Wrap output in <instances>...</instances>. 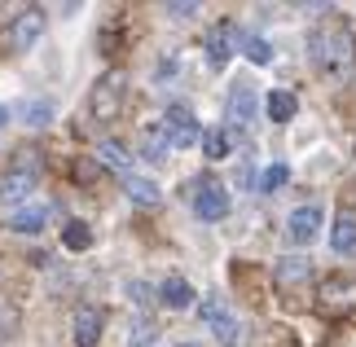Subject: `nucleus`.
I'll use <instances>...</instances> for the list:
<instances>
[{
    "label": "nucleus",
    "mask_w": 356,
    "mask_h": 347,
    "mask_svg": "<svg viewBox=\"0 0 356 347\" xmlns=\"http://www.w3.org/2000/svg\"><path fill=\"white\" fill-rule=\"evenodd\" d=\"M308 53L325 75H339L352 62V31L348 26H321V31L308 35Z\"/></svg>",
    "instance_id": "f257e3e1"
},
{
    "label": "nucleus",
    "mask_w": 356,
    "mask_h": 347,
    "mask_svg": "<svg viewBox=\"0 0 356 347\" xmlns=\"http://www.w3.org/2000/svg\"><path fill=\"white\" fill-rule=\"evenodd\" d=\"M44 35V9H22V13H13V22L0 31V49L5 53H22V49H31L35 40Z\"/></svg>",
    "instance_id": "f03ea898"
},
{
    "label": "nucleus",
    "mask_w": 356,
    "mask_h": 347,
    "mask_svg": "<svg viewBox=\"0 0 356 347\" xmlns=\"http://www.w3.org/2000/svg\"><path fill=\"white\" fill-rule=\"evenodd\" d=\"M119 110H123V75L106 71L97 79V88H92V97H88V115L97 123H111V119H119Z\"/></svg>",
    "instance_id": "7ed1b4c3"
},
{
    "label": "nucleus",
    "mask_w": 356,
    "mask_h": 347,
    "mask_svg": "<svg viewBox=\"0 0 356 347\" xmlns=\"http://www.w3.org/2000/svg\"><path fill=\"white\" fill-rule=\"evenodd\" d=\"M317 308L321 312H352L356 308V277H325V282L317 286Z\"/></svg>",
    "instance_id": "20e7f679"
},
{
    "label": "nucleus",
    "mask_w": 356,
    "mask_h": 347,
    "mask_svg": "<svg viewBox=\"0 0 356 347\" xmlns=\"http://www.w3.org/2000/svg\"><path fill=\"white\" fill-rule=\"evenodd\" d=\"M159 123H163V132H168L172 150H189V145H198V141H202V128H198V119L189 115L185 106H168V115H163Z\"/></svg>",
    "instance_id": "39448f33"
},
{
    "label": "nucleus",
    "mask_w": 356,
    "mask_h": 347,
    "mask_svg": "<svg viewBox=\"0 0 356 347\" xmlns=\"http://www.w3.org/2000/svg\"><path fill=\"white\" fill-rule=\"evenodd\" d=\"M321 207L317 202H308V207H295L291 211V220H286V233H291V242H299V246H312L317 242V233H321Z\"/></svg>",
    "instance_id": "423d86ee"
},
{
    "label": "nucleus",
    "mask_w": 356,
    "mask_h": 347,
    "mask_svg": "<svg viewBox=\"0 0 356 347\" xmlns=\"http://www.w3.org/2000/svg\"><path fill=\"white\" fill-rule=\"evenodd\" d=\"M194 211H198V220H225L229 216V189L216 185V180H202L194 193Z\"/></svg>",
    "instance_id": "0eeeda50"
},
{
    "label": "nucleus",
    "mask_w": 356,
    "mask_h": 347,
    "mask_svg": "<svg viewBox=\"0 0 356 347\" xmlns=\"http://www.w3.org/2000/svg\"><path fill=\"white\" fill-rule=\"evenodd\" d=\"M238 40H242V35H238L234 22H216L211 31H207V45H202V49H207V62H211V66H225L229 58H234Z\"/></svg>",
    "instance_id": "6e6552de"
},
{
    "label": "nucleus",
    "mask_w": 356,
    "mask_h": 347,
    "mask_svg": "<svg viewBox=\"0 0 356 347\" xmlns=\"http://www.w3.org/2000/svg\"><path fill=\"white\" fill-rule=\"evenodd\" d=\"M31 189H35V168H13L5 180H0V202L18 207V202L31 198Z\"/></svg>",
    "instance_id": "1a4fd4ad"
},
{
    "label": "nucleus",
    "mask_w": 356,
    "mask_h": 347,
    "mask_svg": "<svg viewBox=\"0 0 356 347\" xmlns=\"http://www.w3.org/2000/svg\"><path fill=\"white\" fill-rule=\"evenodd\" d=\"M102 330H106L102 308L84 303V308L75 312V347H97V343H102Z\"/></svg>",
    "instance_id": "9d476101"
},
{
    "label": "nucleus",
    "mask_w": 356,
    "mask_h": 347,
    "mask_svg": "<svg viewBox=\"0 0 356 347\" xmlns=\"http://www.w3.org/2000/svg\"><path fill=\"white\" fill-rule=\"evenodd\" d=\"M225 110H229V119H234L238 128H246V123L255 119V88L251 84H234V88H229Z\"/></svg>",
    "instance_id": "9b49d317"
},
{
    "label": "nucleus",
    "mask_w": 356,
    "mask_h": 347,
    "mask_svg": "<svg viewBox=\"0 0 356 347\" xmlns=\"http://www.w3.org/2000/svg\"><path fill=\"white\" fill-rule=\"evenodd\" d=\"M159 303H163V308H172V312H181V308L194 303V286H189L185 277H168V282L159 286Z\"/></svg>",
    "instance_id": "f8f14e48"
},
{
    "label": "nucleus",
    "mask_w": 356,
    "mask_h": 347,
    "mask_svg": "<svg viewBox=\"0 0 356 347\" xmlns=\"http://www.w3.org/2000/svg\"><path fill=\"white\" fill-rule=\"evenodd\" d=\"M123 193H128V202H136V207H159L163 202V189L149 176H128L123 180Z\"/></svg>",
    "instance_id": "ddd939ff"
},
{
    "label": "nucleus",
    "mask_w": 356,
    "mask_h": 347,
    "mask_svg": "<svg viewBox=\"0 0 356 347\" xmlns=\"http://www.w3.org/2000/svg\"><path fill=\"white\" fill-rule=\"evenodd\" d=\"M198 316H202V325H207V330H225L229 321H238V316L229 312V299L225 295H207V299L198 303Z\"/></svg>",
    "instance_id": "4468645a"
},
{
    "label": "nucleus",
    "mask_w": 356,
    "mask_h": 347,
    "mask_svg": "<svg viewBox=\"0 0 356 347\" xmlns=\"http://www.w3.org/2000/svg\"><path fill=\"white\" fill-rule=\"evenodd\" d=\"M330 246H334L339 255H352V251H356V216H352V211H339V216H334Z\"/></svg>",
    "instance_id": "2eb2a0df"
},
{
    "label": "nucleus",
    "mask_w": 356,
    "mask_h": 347,
    "mask_svg": "<svg viewBox=\"0 0 356 347\" xmlns=\"http://www.w3.org/2000/svg\"><path fill=\"white\" fill-rule=\"evenodd\" d=\"M273 277H277V282L282 286H299V282H308V277H312V259H277V264H273Z\"/></svg>",
    "instance_id": "dca6fc26"
},
{
    "label": "nucleus",
    "mask_w": 356,
    "mask_h": 347,
    "mask_svg": "<svg viewBox=\"0 0 356 347\" xmlns=\"http://www.w3.org/2000/svg\"><path fill=\"white\" fill-rule=\"evenodd\" d=\"M141 154L149 163H163V159L172 154V141H168V132H163V123H154V128L141 132Z\"/></svg>",
    "instance_id": "f3484780"
},
{
    "label": "nucleus",
    "mask_w": 356,
    "mask_h": 347,
    "mask_svg": "<svg viewBox=\"0 0 356 347\" xmlns=\"http://www.w3.org/2000/svg\"><path fill=\"white\" fill-rule=\"evenodd\" d=\"M97 163H106V168H115V172H123V176H132V154H128L119 141H102V145H97Z\"/></svg>",
    "instance_id": "a211bd4d"
},
{
    "label": "nucleus",
    "mask_w": 356,
    "mask_h": 347,
    "mask_svg": "<svg viewBox=\"0 0 356 347\" xmlns=\"http://www.w3.org/2000/svg\"><path fill=\"white\" fill-rule=\"evenodd\" d=\"M44 225H49V207H22V211L9 220L13 233H40Z\"/></svg>",
    "instance_id": "6ab92c4d"
},
{
    "label": "nucleus",
    "mask_w": 356,
    "mask_h": 347,
    "mask_svg": "<svg viewBox=\"0 0 356 347\" xmlns=\"http://www.w3.org/2000/svg\"><path fill=\"white\" fill-rule=\"evenodd\" d=\"M198 145H202V154H207V159H216V163L234 154V141H229V132H225V128H207Z\"/></svg>",
    "instance_id": "aec40b11"
},
{
    "label": "nucleus",
    "mask_w": 356,
    "mask_h": 347,
    "mask_svg": "<svg viewBox=\"0 0 356 347\" xmlns=\"http://www.w3.org/2000/svg\"><path fill=\"white\" fill-rule=\"evenodd\" d=\"M264 110H268V119H273V123H291V119H295V110H299V102H295V92H268Z\"/></svg>",
    "instance_id": "412c9836"
},
{
    "label": "nucleus",
    "mask_w": 356,
    "mask_h": 347,
    "mask_svg": "<svg viewBox=\"0 0 356 347\" xmlns=\"http://www.w3.org/2000/svg\"><path fill=\"white\" fill-rule=\"evenodd\" d=\"M62 246H66V251H88V246H92V229L84 225V220H71V225L62 229Z\"/></svg>",
    "instance_id": "4be33fe9"
},
{
    "label": "nucleus",
    "mask_w": 356,
    "mask_h": 347,
    "mask_svg": "<svg viewBox=\"0 0 356 347\" xmlns=\"http://www.w3.org/2000/svg\"><path fill=\"white\" fill-rule=\"evenodd\" d=\"M242 53H246V62H255V66H273V45L264 35H242Z\"/></svg>",
    "instance_id": "5701e85b"
},
{
    "label": "nucleus",
    "mask_w": 356,
    "mask_h": 347,
    "mask_svg": "<svg viewBox=\"0 0 356 347\" xmlns=\"http://www.w3.org/2000/svg\"><path fill=\"white\" fill-rule=\"evenodd\" d=\"M286 180H291V168H286V163H268V168L259 172V193H277Z\"/></svg>",
    "instance_id": "b1692460"
},
{
    "label": "nucleus",
    "mask_w": 356,
    "mask_h": 347,
    "mask_svg": "<svg viewBox=\"0 0 356 347\" xmlns=\"http://www.w3.org/2000/svg\"><path fill=\"white\" fill-rule=\"evenodd\" d=\"M22 119H26V128H44V123L53 119V102H26Z\"/></svg>",
    "instance_id": "393cba45"
},
{
    "label": "nucleus",
    "mask_w": 356,
    "mask_h": 347,
    "mask_svg": "<svg viewBox=\"0 0 356 347\" xmlns=\"http://www.w3.org/2000/svg\"><path fill=\"white\" fill-rule=\"evenodd\" d=\"M154 343H159L154 321H136V325L128 330V347H154Z\"/></svg>",
    "instance_id": "a878e982"
},
{
    "label": "nucleus",
    "mask_w": 356,
    "mask_h": 347,
    "mask_svg": "<svg viewBox=\"0 0 356 347\" xmlns=\"http://www.w3.org/2000/svg\"><path fill=\"white\" fill-rule=\"evenodd\" d=\"M97 176H102V163H97V154H84V159H75V180H79V185H92Z\"/></svg>",
    "instance_id": "bb28decb"
},
{
    "label": "nucleus",
    "mask_w": 356,
    "mask_h": 347,
    "mask_svg": "<svg viewBox=\"0 0 356 347\" xmlns=\"http://www.w3.org/2000/svg\"><path fill=\"white\" fill-rule=\"evenodd\" d=\"M163 13L176 18V22H185V18H194V13H198V5H194V0H172V5H163Z\"/></svg>",
    "instance_id": "cd10ccee"
},
{
    "label": "nucleus",
    "mask_w": 356,
    "mask_h": 347,
    "mask_svg": "<svg viewBox=\"0 0 356 347\" xmlns=\"http://www.w3.org/2000/svg\"><path fill=\"white\" fill-rule=\"evenodd\" d=\"M128 299L136 303V308H149V303H154V295H149L145 282H128Z\"/></svg>",
    "instance_id": "c85d7f7f"
},
{
    "label": "nucleus",
    "mask_w": 356,
    "mask_h": 347,
    "mask_svg": "<svg viewBox=\"0 0 356 347\" xmlns=\"http://www.w3.org/2000/svg\"><path fill=\"white\" fill-rule=\"evenodd\" d=\"M5 123H9V106H0V128H5Z\"/></svg>",
    "instance_id": "c756f323"
},
{
    "label": "nucleus",
    "mask_w": 356,
    "mask_h": 347,
    "mask_svg": "<svg viewBox=\"0 0 356 347\" xmlns=\"http://www.w3.org/2000/svg\"><path fill=\"white\" fill-rule=\"evenodd\" d=\"M176 347H202V343H176Z\"/></svg>",
    "instance_id": "7c9ffc66"
}]
</instances>
